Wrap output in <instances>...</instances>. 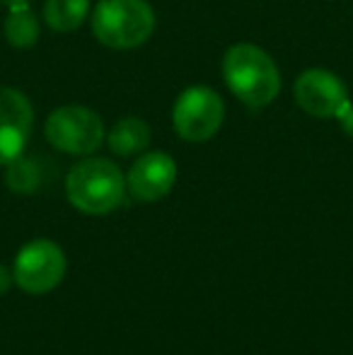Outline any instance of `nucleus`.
Returning a JSON list of instances; mask_svg holds the SVG:
<instances>
[{
  "instance_id": "9",
  "label": "nucleus",
  "mask_w": 353,
  "mask_h": 355,
  "mask_svg": "<svg viewBox=\"0 0 353 355\" xmlns=\"http://www.w3.org/2000/svg\"><path fill=\"white\" fill-rule=\"evenodd\" d=\"M177 184V162L162 150L146 153L133 162L126 177V189L136 201L155 203L165 198Z\"/></svg>"
},
{
  "instance_id": "10",
  "label": "nucleus",
  "mask_w": 353,
  "mask_h": 355,
  "mask_svg": "<svg viewBox=\"0 0 353 355\" xmlns=\"http://www.w3.org/2000/svg\"><path fill=\"white\" fill-rule=\"evenodd\" d=\"M107 143L114 155L119 157H131L150 145V126L138 116H126L112 126Z\"/></svg>"
},
{
  "instance_id": "13",
  "label": "nucleus",
  "mask_w": 353,
  "mask_h": 355,
  "mask_svg": "<svg viewBox=\"0 0 353 355\" xmlns=\"http://www.w3.org/2000/svg\"><path fill=\"white\" fill-rule=\"evenodd\" d=\"M5 184L17 196H29L42 187V167L32 157L19 155L5 164Z\"/></svg>"
},
{
  "instance_id": "3",
  "label": "nucleus",
  "mask_w": 353,
  "mask_h": 355,
  "mask_svg": "<svg viewBox=\"0 0 353 355\" xmlns=\"http://www.w3.org/2000/svg\"><path fill=\"white\" fill-rule=\"evenodd\" d=\"M155 32V12L148 0H99L92 10V34L109 49L143 46Z\"/></svg>"
},
{
  "instance_id": "16",
  "label": "nucleus",
  "mask_w": 353,
  "mask_h": 355,
  "mask_svg": "<svg viewBox=\"0 0 353 355\" xmlns=\"http://www.w3.org/2000/svg\"><path fill=\"white\" fill-rule=\"evenodd\" d=\"M0 5H5V8H19V5H29V0H0Z\"/></svg>"
},
{
  "instance_id": "5",
  "label": "nucleus",
  "mask_w": 353,
  "mask_h": 355,
  "mask_svg": "<svg viewBox=\"0 0 353 355\" xmlns=\"http://www.w3.org/2000/svg\"><path fill=\"white\" fill-rule=\"evenodd\" d=\"M66 252L53 239H32L12 261L15 285L29 295H46L66 278Z\"/></svg>"
},
{
  "instance_id": "11",
  "label": "nucleus",
  "mask_w": 353,
  "mask_h": 355,
  "mask_svg": "<svg viewBox=\"0 0 353 355\" xmlns=\"http://www.w3.org/2000/svg\"><path fill=\"white\" fill-rule=\"evenodd\" d=\"M3 34L10 46L15 49H32L39 39V19L29 5L10 8L3 24Z\"/></svg>"
},
{
  "instance_id": "14",
  "label": "nucleus",
  "mask_w": 353,
  "mask_h": 355,
  "mask_svg": "<svg viewBox=\"0 0 353 355\" xmlns=\"http://www.w3.org/2000/svg\"><path fill=\"white\" fill-rule=\"evenodd\" d=\"M334 119L341 123V128H344L346 136H351V138H353V102H351V99L344 104V107L339 109V114H336Z\"/></svg>"
},
{
  "instance_id": "8",
  "label": "nucleus",
  "mask_w": 353,
  "mask_h": 355,
  "mask_svg": "<svg viewBox=\"0 0 353 355\" xmlns=\"http://www.w3.org/2000/svg\"><path fill=\"white\" fill-rule=\"evenodd\" d=\"M293 92L302 112L317 119H334L339 109L349 102L346 85L325 68H310L298 75Z\"/></svg>"
},
{
  "instance_id": "15",
  "label": "nucleus",
  "mask_w": 353,
  "mask_h": 355,
  "mask_svg": "<svg viewBox=\"0 0 353 355\" xmlns=\"http://www.w3.org/2000/svg\"><path fill=\"white\" fill-rule=\"evenodd\" d=\"M15 285V273H12V268H8V266H3L0 263V295H5L10 288Z\"/></svg>"
},
{
  "instance_id": "1",
  "label": "nucleus",
  "mask_w": 353,
  "mask_h": 355,
  "mask_svg": "<svg viewBox=\"0 0 353 355\" xmlns=\"http://www.w3.org/2000/svg\"><path fill=\"white\" fill-rule=\"evenodd\" d=\"M225 85L250 109H264L281 92V73L273 58L255 44H232L223 56Z\"/></svg>"
},
{
  "instance_id": "7",
  "label": "nucleus",
  "mask_w": 353,
  "mask_h": 355,
  "mask_svg": "<svg viewBox=\"0 0 353 355\" xmlns=\"http://www.w3.org/2000/svg\"><path fill=\"white\" fill-rule=\"evenodd\" d=\"M34 128V109L27 94L0 87V167L24 155Z\"/></svg>"
},
{
  "instance_id": "2",
  "label": "nucleus",
  "mask_w": 353,
  "mask_h": 355,
  "mask_svg": "<svg viewBox=\"0 0 353 355\" xmlns=\"http://www.w3.org/2000/svg\"><path fill=\"white\" fill-rule=\"evenodd\" d=\"M126 177L117 162L107 157H85L66 177V196L76 211L107 215L117 211L126 196Z\"/></svg>"
},
{
  "instance_id": "12",
  "label": "nucleus",
  "mask_w": 353,
  "mask_h": 355,
  "mask_svg": "<svg viewBox=\"0 0 353 355\" xmlns=\"http://www.w3.org/2000/svg\"><path fill=\"white\" fill-rule=\"evenodd\" d=\"M89 15V0H46L44 22L53 32H76Z\"/></svg>"
},
{
  "instance_id": "6",
  "label": "nucleus",
  "mask_w": 353,
  "mask_h": 355,
  "mask_svg": "<svg viewBox=\"0 0 353 355\" xmlns=\"http://www.w3.org/2000/svg\"><path fill=\"white\" fill-rule=\"evenodd\" d=\"M225 119V104L216 89L206 85L187 87L172 109V123L179 138L187 143H206L221 131Z\"/></svg>"
},
{
  "instance_id": "4",
  "label": "nucleus",
  "mask_w": 353,
  "mask_h": 355,
  "mask_svg": "<svg viewBox=\"0 0 353 355\" xmlns=\"http://www.w3.org/2000/svg\"><path fill=\"white\" fill-rule=\"evenodd\" d=\"M44 136L58 153L92 155L104 141V121L92 109L80 104H66L53 109L46 116Z\"/></svg>"
}]
</instances>
